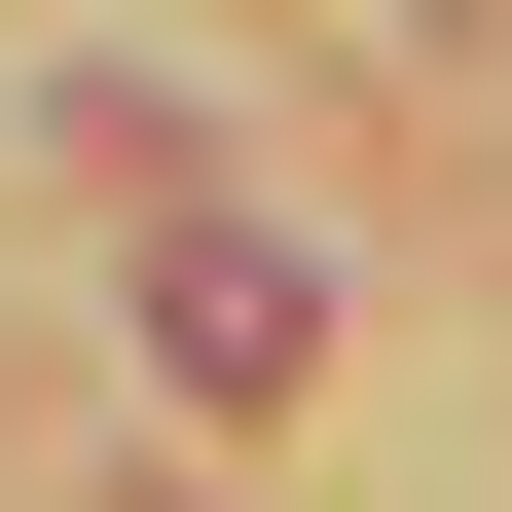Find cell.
<instances>
[{"label":"cell","instance_id":"6da1fadb","mask_svg":"<svg viewBox=\"0 0 512 512\" xmlns=\"http://www.w3.org/2000/svg\"><path fill=\"white\" fill-rule=\"evenodd\" d=\"M147 330H183V403H293V256H256V220H183V256H147Z\"/></svg>","mask_w":512,"mask_h":512}]
</instances>
